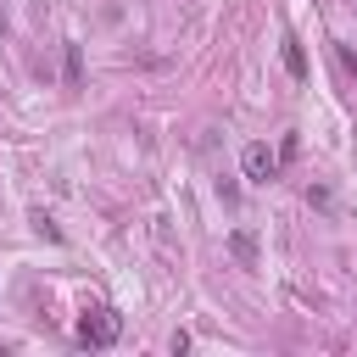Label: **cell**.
<instances>
[{
  "mask_svg": "<svg viewBox=\"0 0 357 357\" xmlns=\"http://www.w3.org/2000/svg\"><path fill=\"white\" fill-rule=\"evenodd\" d=\"M117 335H123V318H117L112 307H84V318H78V346L106 351Z\"/></svg>",
  "mask_w": 357,
  "mask_h": 357,
  "instance_id": "cell-1",
  "label": "cell"
},
{
  "mask_svg": "<svg viewBox=\"0 0 357 357\" xmlns=\"http://www.w3.org/2000/svg\"><path fill=\"white\" fill-rule=\"evenodd\" d=\"M240 173H245L251 184L279 178V151H273V145H262V139H257V145H245V151H240Z\"/></svg>",
  "mask_w": 357,
  "mask_h": 357,
  "instance_id": "cell-2",
  "label": "cell"
},
{
  "mask_svg": "<svg viewBox=\"0 0 357 357\" xmlns=\"http://www.w3.org/2000/svg\"><path fill=\"white\" fill-rule=\"evenodd\" d=\"M284 73H290V78H307V50H301V39H284Z\"/></svg>",
  "mask_w": 357,
  "mask_h": 357,
  "instance_id": "cell-3",
  "label": "cell"
},
{
  "mask_svg": "<svg viewBox=\"0 0 357 357\" xmlns=\"http://www.w3.org/2000/svg\"><path fill=\"white\" fill-rule=\"evenodd\" d=\"M61 73H67V89H78V84H84V50H78V45H67V56H61Z\"/></svg>",
  "mask_w": 357,
  "mask_h": 357,
  "instance_id": "cell-4",
  "label": "cell"
},
{
  "mask_svg": "<svg viewBox=\"0 0 357 357\" xmlns=\"http://www.w3.org/2000/svg\"><path fill=\"white\" fill-rule=\"evenodd\" d=\"M229 251L240 257V268H251V262H257V245H251V234H229Z\"/></svg>",
  "mask_w": 357,
  "mask_h": 357,
  "instance_id": "cell-5",
  "label": "cell"
},
{
  "mask_svg": "<svg viewBox=\"0 0 357 357\" xmlns=\"http://www.w3.org/2000/svg\"><path fill=\"white\" fill-rule=\"evenodd\" d=\"M33 234H45V240H61V229H56L45 212H33Z\"/></svg>",
  "mask_w": 357,
  "mask_h": 357,
  "instance_id": "cell-6",
  "label": "cell"
}]
</instances>
